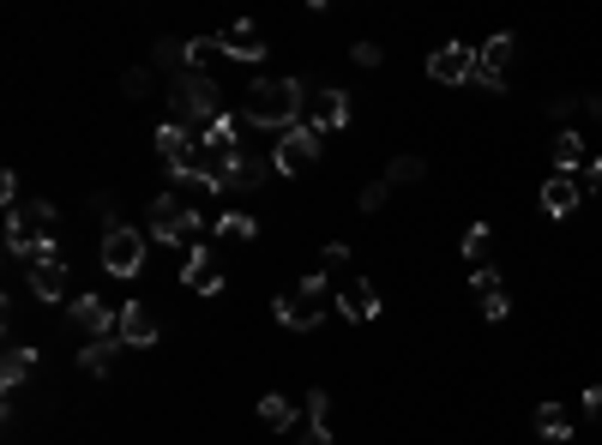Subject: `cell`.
Instances as JSON below:
<instances>
[{
    "label": "cell",
    "instance_id": "19",
    "mask_svg": "<svg viewBox=\"0 0 602 445\" xmlns=\"http://www.w3.org/2000/svg\"><path fill=\"white\" fill-rule=\"evenodd\" d=\"M31 296L36 301H61V296H67V259H36L31 265Z\"/></svg>",
    "mask_w": 602,
    "mask_h": 445
},
{
    "label": "cell",
    "instance_id": "26",
    "mask_svg": "<svg viewBox=\"0 0 602 445\" xmlns=\"http://www.w3.org/2000/svg\"><path fill=\"white\" fill-rule=\"evenodd\" d=\"M260 235V223L248 218V211H223V218H217V241H253Z\"/></svg>",
    "mask_w": 602,
    "mask_h": 445
},
{
    "label": "cell",
    "instance_id": "35",
    "mask_svg": "<svg viewBox=\"0 0 602 445\" xmlns=\"http://www.w3.org/2000/svg\"><path fill=\"white\" fill-rule=\"evenodd\" d=\"M350 55H355V67H380V48L374 43H355Z\"/></svg>",
    "mask_w": 602,
    "mask_h": 445
},
{
    "label": "cell",
    "instance_id": "27",
    "mask_svg": "<svg viewBox=\"0 0 602 445\" xmlns=\"http://www.w3.org/2000/svg\"><path fill=\"white\" fill-rule=\"evenodd\" d=\"M12 211H19V218L31 223V229H43V235H48V229H55V205H48V199H19V205H12Z\"/></svg>",
    "mask_w": 602,
    "mask_h": 445
},
{
    "label": "cell",
    "instance_id": "37",
    "mask_svg": "<svg viewBox=\"0 0 602 445\" xmlns=\"http://www.w3.org/2000/svg\"><path fill=\"white\" fill-rule=\"evenodd\" d=\"M296 445H331V434H326V427H302Z\"/></svg>",
    "mask_w": 602,
    "mask_h": 445
},
{
    "label": "cell",
    "instance_id": "11",
    "mask_svg": "<svg viewBox=\"0 0 602 445\" xmlns=\"http://www.w3.org/2000/svg\"><path fill=\"white\" fill-rule=\"evenodd\" d=\"M182 289H194V296H217V289H223V271H217V259H211V247H205V241H194V247H187V259H182Z\"/></svg>",
    "mask_w": 602,
    "mask_h": 445
},
{
    "label": "cell",
    "instance_id": "17",
    "mask_svg": "<svg viewBox=\"0 0 602 445\" xmlns=\"http://www.w3.org/2000/svg\"><path fill=\"white\" fill-rule=\"evenodd\" d=\"M579 175H548L543 181V211L548 218H567V211H579Z\"/></svg>",
    "mask_w": 602,
    "mask_h": 445
},
{
    "label": "cell",
    "instance_id": "34",
    "mask_svg": "<svg viewBox=\"0 0 602 445\" xmlns=\"http://www.w3.org/2000/svg\"><path fill=\"white\" fill-rule=\"evenodd\" d=\"M0 199H7V211H12V205H19V175H12V169H7V175H0Z\"/></svg>",
    "mask_w": 602,
    "mask_h": 445
},
{
    "label": "cell",
    "instance_id": "36",
    "mask_svg": "<svg viewBox=\"0 0 602 445\" xmlns=\"http://www.w3.org/2000/svg\"><path fill=\"white\" fill-rule=\"evenodd\" d=\"M326 265H331V271H343V265H350V247H343V241H331V247H326Z\"/></svg>",
    "mask_w": 602,
    "mask_h": 445
},
{
    "label": "cell",
    "instance_id": "22",
    "mask_svg": "<svg viewBox=\"0 0 602 445\" xmlns=\"http://www.w3.org/2000/svg\"><path fill=\"white\" fill-rule=\"evenodd\" d=\"M530 427H536L543 440H572V415H567V403H536Z\"/></svg>",
    "mask_w": 602,
    "mask_h": 445
},
{
    "label": "cell",
    "instance_id": "24",
    "mask_svg": "<svg viewBox=\"0 0 602 445\" xmlns=\"http://www.w3.org/2000/svg\"><path fill=\"white\" fill-rule=\"evenodd\" d=\"M579 163H584V138L567 126V133L555 138V175H579Z\"/></svg>",
    "mask_w": 602,
    "mask_h": 445
},
{
    "label": "cell",
    "instance_id": "30",
    "mask_svg": "<svg viewBox=\"0 0 602 445\" xmlns=\"http://www.w3.org/2000/svg\"><path fill=\"white\" fill-rule=\"evenodd\" d=\"M121 91L133 97V103H145V91H151V73L145 67H133V73H121Z\"/></svg>",
    "mask_w": 602,
    "mask_h": 445
},
{
    "label": "cell",
    "instance_id": "33",
    "mask_svg": "<svg viewBox=\"0 0 602 445\" xmlns=\"http://www.w3.org/2000/svg\"><path fill=\"white\" fill-rule=\"evenodd\" d=\"M579 109H584V97H555V103H548V114H555V121H572Z\"/></svg>",
    "mask_w": 602,
    "mask_h": 445
},
{
    "label": "cell",
    "instance_id": "31",
    "mask_svg": "<svg viewBox=\"0 0 602 445\" xmlns=\"http://www.w3.org/2000/svg\"><path fill=\"white\" fill-rule=\"evenodd\" d=\"M386 199H392V181H368L355 205H362V211H380V205H386Z\"/></svg>",
    "mask_w": 602,
    "mask_h": 445
},
{
    "label": "cell",
    "instance_id": "16",
    "mask_svg": "<svg viewBox=\"0 0 602 445\" xmlns=\"http://www.w3.org/2000/svg\"><path fill=\"white\" fill-rule=\"evenodd\" d=\"M470 289H477L482 320H506V283H501V271H494V265H482V271L470 277Z\"/></svg>",
    "mask_w": 602,
    "mask_h": 445
},
{
    "label": "cell",
    "instance_id": "9",
    "mask_svg": "<svg viewBox=\"0 0 602 445\" xmlns=\"http://www.w3.org/2000/svg\"><path fill=\"white\" fill-rule=\"evenodd\" d=\"M518 55V36H489V43L477 48V79L470 85H482V91H506V60Z\"/></svg>",
    "mask_w": 602,
    "mask_h": 445
},
{
    "label": "cell",
    "instance_id": "13",
    "mask_svg": "<svg viewBox=\"0 0 602 445\" xmlns=\"http://www.w3.org/2000/svg\"><path fill=\"white\" fill-rule=\"evenodd\" d=\"M73 325H79L91 343H97V337H121V313H109L97 296H79V301H73Z\"/></svg>",
    "mask_w": 602,
    "mask_h": 445
},
{
    "label": "cell",
    "instance_id": "6",
    "mask_svg": "<svg viewBox=\"0 0 602 445\" xmlns=\"http://www.w3.org/2000/svg\"><path fill=\"white\" fill-rule=\"evenodd\" d=\"M272 163H277V175H307V169L319 163V133H314L307 121H296L289 133H277Z\"/></svg>",
    "mask_w": 602,
    "mask_h": 445
},
{
    "label": "cell",
    "instance_id": "1",
    "mask_svg": "<svg viewBox=\"0 0 602 445\" xmlns=\"http://www.w3.org/2000/svg\"><path fill=\"white\" fill-rule=\"evenodd\" d=\"M302 103H307V85L302 79H253L241 114H248L253 126H265V133H289L296 114H302Z\"/></svg>",
    "mask_w": 602,
    "mask_h": 445
},
{
    "label": "cell",
    "instance_id": "20",
    "mask_svg": "<svg viewBox=\"0 0 602 445\" xmlns=\"http://www.w3.org/2000/svg\"><path fill=\"white\" fill-rule=\"evenodd\" d=\"M31 374H36V349H31V343H7V355H0V386L19 391Z\"/></svg>",
    "mask_w": 602,
    "mask_h": 445
},
{
    "label": "cell",
    "instance_id": "4",
    "mask_svg": "<svg viewBox=\"0 0 602 445\" xmlns=\"http://www.w3.org/2000/svg\"><path fill=\"white\" fill-rule=\"evenodd\" d=\"M326 271H307L289 296H277L272 301V313H277V325H289V332H314L319 320H326Z\"/></svg>",
    "mask_w": 602,
    "mask_h": 445
},
{
    "label": "cell",
    "instance_id": "5",
    "mask_svg": "<svg viewBox=\"0 0 602 445\" xmlns=\"http://www.w3.org/2000/svg\"><path fill=\"white\" fill-rule=\"evenodd\" d=\"M205 169L223 181V193H253V187H265L277 175V163L272 157H248V151H236V157H217V163H205Z\"/></svg>",
    "mask_w": 602,
    "mask_h": 445
},
{
    "label": "cell",
    "instance_id": "8",
    "mask_svg": "<svg viewBox=\"0 0 602 445\" xmlns=\"http://www.w3.org/2000/svg\"><path fill=\"white\" fill-rule=\"evenodd\" d=\"M428 79L434 85H470L477 79V48L470 43H440L428 55Z\"/></svg>",
    "mask_w": 602,
    "mask_h": 445
},
{
    "label": "cell",
    "instance_id": "25",
    "mask_svg": "<svg viewBox=\"0 0 602 445\" xmlns=\"http://www.w3.org/2000/svg\"><path fill=\"white\" fill-rule=\"evenodd\" d=\"M260 422L265 427H296V403H289L284 391H272V398H260Z\"/></svg>",
    "mask_w": 602,
    "mask_h": 445
},
{
    "label": "cell",
    "instance_id": "7",
    "mask_svg": "<svg viewBox=\"0 0 602 445\" xmlns=\"http://www.w3.org/2000/svg\"><path fill=\"white\" fill-rule=\"evenodd\" d=\"M102 265H109L114 277H139L145 271V235L139 229H102Z\"/></svg>",
    "mask_w": 602,
    "mask_h": 445
},
{
    "label": "cell",
    "instance_id": "39",
    "mask_svg": "<svg viewBox=\"0 0 602 445\" xmlns=\"http://www.w3.org/2000/svg\"><path fill=\"white\" fill-rule=\"evenodd\" d=\"M584 181H591V193H602V157H591V175H584Z\"/></svg>",
    "mask_w": 602,
    "mask_h": 445
},
{
    "label": "cell",
    "instance_id": "38",
    "mask_svg": "<svg viewBox=\"0 0 602 445\" xmlns=\"http://www.w3.org/2000/svg\"><path fill=\"white\" fill-rule=\"evenodd\" d=\"M584 410H591L596 422H602V386H591V391H584Z\"/></svg>",
    "mask_w": 602,
    "mask_h": 445
},
{
    "label": "cell",
    "instance_id": "3",
    "mask_svg": "<svg viewBox=\"0 0 602 445\" xmlns=\"http://www.w3.org/2000/svg\"><path fill=\"white\" fill-rule=\"evenodd\" d=\"M205 218H199V205L194 199H182V193H157L151 199V218H145V235L151 241H163V247H182L187 235H199Z\"/></svg>",
    "mask_w": 602,
    "mask_h": 445
},
{
    "label": "cell",
    "instance_id": "23",
    "mask_svg": "<svg viewBox=\"0 0 602 445\" xmlns=\"http://www.w3.org/2000/svg\"><path fill=\"white\" fill-rule=\"evenodd\" d=\"M114 349H121V337L85 343V349H79V367H85V374H97V379H109V374H114Z\"/></svg>",
    "mask_w": 602,
    "mask_h": 445
},
{
    "label": "cell",
    "instance_id": "28",
    "mask_svg": "<svg viewBox=\"0 0 602 445\" xmlns=\"http://www.w3.org/2000/svg\"><path fill=\"white\" fill-rule=\"evenodd\" d=\"M422 175H428V163H422V157H398V163L386 169V181H392V187H409V181H422Z\"/></svg>",
    "mask_w": 602,
    "mask_h": 445
},
{
    "label": "cell",
    "instance_id": "15",
    "mask_svg": "<svg viewBox=\"0 0 602 445\" xmlns=\"http://www.w3.org/2000/svg\"><path fill=\"white\" fill-rule=\"evenodd\" d=\"M121 343H133V349H151V343H157V313H151L145 301H127L121 308Z\"/></svg>",
    "mask_w": 602,
    "mask_h": 445
},
{
    "label": "cell",
    "instance_id": "14",
    "mask_svg": "<svg viewBox=\"0 0 602 445\" xmlns=\"http://www.w3.org/2000/svg\"><path fill=\"white\" fill-rule=\"evenodd\" d=\"M338 308H343V320L374 325V320H380V296H374V283H368V277H350V283L338 289Z\"/></svg>",
    "mask_w": 602,
    "mask_h": 445
},
{
    "label": "cell",
    "instance_id": "21",
    "mask_svg": "<svg viewBox=\"0 0 602 445\" xmlns=\"http://www.w3.org/2000/svg\"><path fill=\"white\" fill-rule=\"evenodd\" d=\"M175 193H182V199H194V205H199V199L223 193V181H217V175L205 169V163H194V169H182V175H175Z\"/></svg>",
    "mask_w": 602,
    "mask_h": 445
},
{
    "label": "cell",
    "instance_id": "12",
    "mask_svg": "<svg viewBox=\"0 0 602 445\" xmlns=\"http://www.w3.org/2000/svg\"><path fill=\"white\" fill-rule=\"evenodd\" d=\"M307 126H314L319 138L338 133V126H350V91H319V97H307Z\"/></svg>",
    "mask_w": 602,
    "mask_h": 445
},
{
    "label": "cell",
    "instance_id": "10",
    "mask_svg": "<svg viewBox=\"0 0 602 445\" xmlns=\"http://www.w3.org/2000/svg\"><path fill=\"white\" fill-rule=\"evenodd\" d=\"M157 157L169 163V175H182V169H194V163H199V138L187 133L182 121H163L157 126Z\"/></svg>",
    "mask_w": 602,
    "mask_h": 445
},
{
    "label": "cell",
    "instance_id": "32",
    "mask_svg": "<svg viewBox=\"0 0 602 445\" xmlns=\"http://www.w3.org/2000/svg\"><path fill=\"white\" fill-rule=\"evenodd\" d=\"M489 253V223H470V235H464V259H482Z\"/></svg>",
    "mask_w": 602,
    "mask_h": 445
},
{
    "label": "cell",
    "instance_id": "18",
    "mask_svg": "<svg viewBox=\"0 0 602 445\" xmlns=\"http://www.w3.org/2000/svg\"><path fill=\"white\" fill-rule=\"evenodd\" d=\"M217 48H223L229 60H260L265 55V36L253 31V24H229V31H217Z\"/></svg>",
    "mask_w": 602,
    "mask_h": 445
},
{
    "label": "cell",
    "instance_id": "29",
    "mask_svg": "<svg viewBox=\"0 0 602 445\" xmlns=\"http://www.w3.org/2000/svg\"><path fill=\"white\" fill-rule=\"evenodd\" d=\"M302 410H307V427H326V415H331L326 386H314V391H307V403H302Z\"/></svg>",
    "mask_w": 602,
    "mask_h": 445
},
{
    "label": "cell",
    "instance_id": "2",
    "mask_svg": "<svg viewBox=\"0 0 602 445\" xmlns=\"http://www.w3.org/2000/svg\"><path fill=\"white\" fill-rule=\"evenodd\" d=\"M169 109H175V121H182L187 133H205V126L223 114V91H217L211 73H182V79L169 85Z\"/></svg>",
    "mask_w": 602,
    "mask_h": 445
}]
</instances>
